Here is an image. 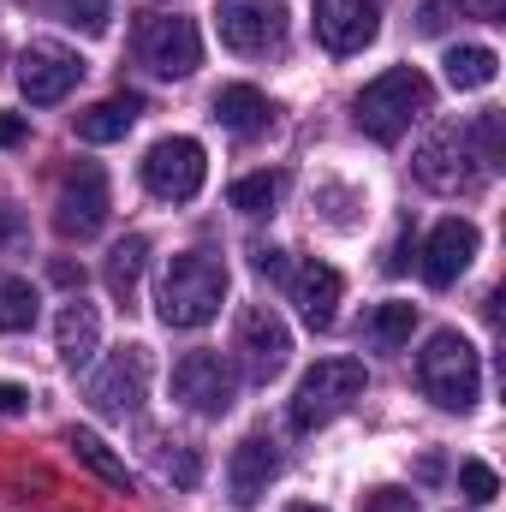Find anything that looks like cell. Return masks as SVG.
I'll use <instances>...</instances> for the list:
<instances>
[{"label": "cell", "mask_w": 506, "mask_h": 512, "mask_svg": "<svg viewBox=\"0 0 506 512\" xmlns=\"http://www.w3.org/2000/svg\"><path fill=\"white\" fill-rule=\"evenodd\" d=\"M411 328H417V304H381L376 316L364 322V334H370V346H381V352H393V346H405V340H411Z\"/></svg>", "instance_id": "obj_25"}, {"label": "cell", "mask_w": 506, "mask_h": 512, "mask_svg": "<svg viewBox=\"0 0 506 512\" xmlns=\"http://www.w3.org/2000/svg\"><path fill=\"white\" fill-rule=\"evenodd\" d=\"M358 393H364V364L358 358H322V364H310L298 393H292V429L334 423Z\"/></svg>", "instance_id": "obj_5"}, {"label": "cell", "mask_w": 506, "mask_h": 512, "mask_svg": "<svg viewBox=\"0 0 506 512\" xmlns=\"http://www.w3.org/2000/svg\"><path fill=\"white\" fill-rule=\"evenodd\" d=\"M417 387L441 405V411H471L477 393H483V364H477V346L453 328L429 334V346L417 352Z\"/></svg>", "instance_id": "obj_3"}, {"label": "cell", "mask_w": 506, "mask_h": 512, "mask_svg": "<svg viewBox=\"0 0 506 512\" xmlns=\"http://www.w3.org/2000/svg\"><path fill=\"white\" fill-rule=\"evenodd\" d=\"M78 78H84V60H78L72 48H60V42H30V48L18 54V90H24L30 108L66 102V96L78 90Z\"/></svg>", "instance_id": "obj_9"}, {"label": "cell", "mask_w": 506, "mask_h": 512, "mask_svg": "<svg viewBox=\"0 0 506 512\" xmlns=\"http://www.w3.org/2000/svg\"><path fill=\"white\" fill-rule=\"evenodd\" d=\"M66 447H72V453H78V459H84V465L102 477V483H114L120 495H131V471L114 459V453H108V441H102V435H90V429H72V435H66Z\"/></svg>", "instance_id": "obj_23"}, {"label": "cell", "mask_w": 506, "mask_h": 512, "mask_svg": "<svg viewBox=\"0 0 506 512\" xmlns=\"http://www.w3.org/2000/svg\"><path fill=\"white\" fill-rule=\"evenodd\" d=\"M137 60L155 78H191L203 60V36L191 18H143L137 24Z\"/></svg>", "instance_id": "obj_8"}, {"label": "cell", "mask_w": 506, "mask_h": 512, "mask_svg": "<svg viewBox=\"0 0 506 512\" xmlns=\"http://www.w3.org/2000/svg\"><path fill=\"white\" fill-rule=\"evenodd\" d=\"M108 209H114L108 203V173L96 161H72L66 179H60V191H54V227L66 239H96L102 221H108Z\"/></svg>", "instance_id": "obj_6"}, {"label": "cell", "mask_w": 506, "mask_h": 512, "mask_svg": "<svg viewBox=\"0 0 506 512\" xmlns=\"http://www.w3.org/2000/svg\"><path fill=\"white\" fill-rule=\"evenodd\" d=\"M280 477V453H274V441H262V435H251V441H239L233 447V459H227V489H233V501L239 507H256L262 501V489Z\"/></svg>", "instance_id": "obj_17"}, {"label": "cell", "mask_w": 506, "mask_h": 512, "mask_svg": "<svg viewBox=\"0 0 506 512\" xmlns=\"http://www.w3.org/2000/svg\"><path fill=\"white\" fill-rule=\"evenodd\" d=\"M256 274H268V280H280V274H286V268H292V262H286V251H274V245H256Z\"/></svg>", "instance_id": "obj_30"}, {"label": "cell", "mask_w": 506, "mask_h": 512, "mask_svg": "<svg viewBox=\"0 0 506 512\" xmlns=\"http://www.w3.org/2000/svg\"><path fill=\"white\" fill-rule=\"evenodd\" d=\"M54 12H60L72 30H84V36H102V30H108V18H114V12H108V0H54Z\"/></svg>", "instance_id": "obj_27"}, {"label": "cell", "mask_w": 506, "mask_h": 512, "mask_svg": "<svg viewBox=\"0 0 506 512\" xmlns=\"http://www.w3.org/2000/svg\"><path fill=\"white\" fill-rule=\"evenodd\" d=\"M280 173H251V179H239L233 191H227V203L239 209V215H268L274 203H280Z\"/></svg>", "instance_id": "obj_26"}, {"label": "cell", "mask_w": 506, "mask_h": 512, "mask_svg": "<svg viewBox=\"0 0 506 512\" xmlns=\"http://www.w3.org/2000/svg\"><path fill=\"white\" fill-rule=\"evenodd\" d=\"M221 298H227V268L203 251H185L167 262L155 310H161L167 328H203V322L221 316Z\"/></svg>", "instance_id": "obj_1"}, {"label": "cell", "mask_w": 506, "mask_h": 512, "mask_svg": "<svg viewBox=\"0 0 506 512\" xmlns=\"http://www.w3.org/2000/svg\"><path fill=\"white\" fill-rule=\"evenodd\" d=\"M459 489H465V501H477V507H489L495 495H501V477L483 465V459H465L459 465Z\"/></svg>", "instance_id": "obj_28"}, {"label": "cell", "mask_w": 506, "mask_h": 512, "mask_svg": "<svg viewBox=\"0 0 506 512\" xmlns=\"http://www.w3.org/2000/svg\"><path fill=\"white\" fill-rule=\"evenodd\" d=\"M167 471H173V477L191 489V483H197V453H179V459H167Z\"/></svg>", "instance_id": "obj_33"}, {"label": "cell", "mask_w": 506, "mask_h": 512, "mask_svg": "<svg viewBox=\"0 0 506 512\" xmlns=\"http://www.w3.org/2000/svg\"><path fill=\"white\" fill-rule=\"evenodd\" d=\"M137 114H143L137 96H108V102H96V108L78 114V137H84V143H120V137L137 126Z\"/></svg>", "instance_id": "obj_19"}, {"label": "cell", "mask_w": 506, "mask_h": 512, "mask_svg": "<svg viewBox=\"0 0 506 512\" xmlns=\"http://www.w3.org/2000/svg\"><path fill=\"white\" fill-rule=\"evenodd\" d=\"M24 328H36V286L0 274V334H24Z\"/></svg>", "instance_id": "obj_24"}, {"label": "cell", "mask_w": 506, "mask_h": 512, "mask_svg": "<svg viewBox=\"0 0 506 512\" xmlns=\"http://www.w3.org/2000/svg\"><path fill=\"white\" fill-rule=\"evenodd\" d=\"M447 84L453 90H483V84H495V72H501V60H495V48H483V42H459V48H447Z\"/></svg>", "instance_id": "obj_21"}, {"label": "cell", "mask_w": 506, "mask_h": 512, "mask_svg": "<svg viewBox=\"0 0 506 512\" xmlns=\"http://www.w3.org/2000/svg\"><path fill=\"white\" fill-rule=\"evenodd\" d=\"M411 173L429 185V191H441V197H459V191H477L495 167L483 161V149H477V137L459 126L435 131L423 149H417V161H411Z\"/></svg>", "instance_id": "obj_4"}, {"label": "cell", "mask_w": 506, "mask_h": 512, "mask_svg": "<svg viewBox=\"0 0 506 512\" xmlns=\"http://www.w3.org/2000/svg\"><path fill=\"white\" fill-rule=\"evenodd\" d=\"M429 102H435L429 78L417 66H393V72H381L376 84H364V96L352 102V114H358V126L370 131L376 143H399L411 131V120L429 114Z\"/></svg>", "instance_id": "obj_2"}, {"label": "cell", "mask_w": 506, "mask_h": 512, "mask_svg": "<svg viewBox=\"0 0 506 512\" xmlns=\"http://www.w3.org/2000/svg\"><path fill=\"white\" fill-rule=\"evenodd\" d=\"M465 6H471L477 18H495V12H501V0H465Z\"/></svg>", "instance_id": "obj_35"}, {"label": "cell", "mask_w": 506, "mask_h": 512, "mask_svg": "<svg viewBox=\"0 0 506 512\" xmlns=\"http://www.w3.org/2000/svg\"><path fill=\"white\" fill-rule=\"evenodd\" d=\"M292 512H322V507H292Z\"/></svg>", "instance_id": "obj_36"}, {"label": "cell", "mask_w": 506, "mask_h": 512, "mask_svg": "<svg viewBox=\"0 0 506 512\" xmlns=\"http://www.w3.org/2000/svg\"><path fill=\"white\" fill-rule=\"evenodd\" d=\"M364 512H417V495H405V489H370Z\"/></svg>", "instance_id": "obj_29"}, {"label": "cell", "mask_w": 506, "mask_h": 512, "mask_svg": "<svg viewBox=\"0 0 506 512\" xmlns=\"http://www.w3.org/2000/svg\"><path fill=\"white\" fill-rule=\"evenodd\" d=\"M143 393H149V352H143V346L114 352V358L90 376V405H96L102 417H131V411L143 405Z\"/></svg>", "instance_id": "obj_12"}, {"label": "cell", "mask_w": 506, "mask_h": 512, "mask_svg": "<svg viewBox=\"0 0 506 512\" xmlns=\"http://www.w3.org/2000/svg\"><path fill=\"white\" fill-rule=\"evenodd\" d=\"M24 405H30V393H24V387L0 382V417H18V411H24Z\"/></svg>", "instance_id": "obj_31"}, {"label": "cell", "mask_w": 506, "mask_h": 512, "mask_svg": "<svg viewBox=\"0 0 506 512\" xmlns=\"http://www.w3.org/2000/svg\"><path fill=\"white\" fill-rule=\"evenodd\" d=\"M18 233H24V221H18V209H12V203H0V245H12Z\"/></svg>", "instance_id": "obj_34"}, {"label": "cell", "mask_w": 506, "mask_h": 512, "mask_svg": "<svg viewBox=\"0 0 506 512\" xmlns=\"http://www.w3.org/2000/svg\"><path fill=\"white\" fill-rule=\"evenodd\" d=\"M24 114H0V149H12V143H24Z\"/></svg>", "instance_id": "obj_32"}, {"label": "cell", "mask_w": 506, "mask_h": 512, "mask_svg": "<svg viewBox=\"0 0 506 512\" xmlns=\"http://www.w3.org/2000/svg\"><path fill=\"white\" fill-rule=\"evenodd\" d=\"M96 340H102V316H96V304L72 298V304L60 310V322H54V352L78 370V364L96 358Z\"/></svg>", "instance_id": "obj_18"}, {"label": "cell", "mask_w": 506, "mask_h": 512, "mask_svg": "<svg viewBox=\"0 0 506 512\" xmlns=\"http://www.w3.org/2000/svg\"><path fill=\"white\" fill-rule=\"evenodd\" d=\"M215 24H221V42L233 54H274L286 42V6L280 0H221Z\"/></svg>", "instance_id": "obj_10"}, {"label": "cell", "mask_w": 506, "mask_h": 512, "mask_svg": "<svg viewBox=\"0 0 506 512\" xmlns=\"http://www.w3.org/2000/svg\"><path fill=\"white\" fill-rule=\"evenodd\" d=\"M203 173H209V161H203V143L197 137H161L143 155V185L161 203H191L203 191Z\"/></svg>", "instance_id": "obj_7"}, {"label": "cell", "mask_w": 506, "mask_h": 512, "mask_svg": "<svg viewBox=\"0 0 506 512\" xmlns=\"http://www.w3.org/2000/svg\"><path fill=\"white\" fill-rule=\"evenodd\" d=\"M233 387H239V376H233V364L221 352H185L173 364V399H185L203 417H221L233 405Z\"/></svg>", "instance_id": "obj_11"}, {"label": "cell", "mask_w": 506, "mask_h": 512, "mask_svg": "<svg viewBox=\"0 0 506 512\" xmlns=\"http://www.w3.org/2000/svg\"><path fill=\"white\" fill-rule=\"evenodd\" d=\"M471 256H477V227L465 221V215H447V221H435V233L423 239V280L429 286H453L465 268H471Z\"/></svg>", "instance_id": "obj_15"}, {"label": "cell", "mask_w": 506, "mask_h": 512, "mask_svg": "<svg viewBox=\"0 0 506 512\" xmlns=\"http://www.w3.org/2000/svg\"><path fill=\"white\" fill-rule=\"evenodd\" d=\"M286 352H292L286 322H280L268 304H251V310L239 316V358H245L251 382H274V376L286 370Z\"/></svg>", "instance_id": "obj_14"}, {"label": "cell", "mask_w": 506, "mask_h": 512, "mask_svg": "<svg viewBox=\"0 0 506 512\" xmlns=\"http://www.w3.org/2000/svg\"><path fill=\"white\" fill-rule=\"evenodd\" d=\"M381 30L376 0H316V42L328 54H364Z\"/></svg>", "instance_id": "obj_13"}, {"label": "cell", "mask_w": 506, "mask_h": 512, "mask_svg": "<svg viewBox=\"0 0 506 512\" xmlns=\"http://www.w3.org/2000/svg\"><path fill=\"white\" fill-rule=\"evenodd\" d=\"M280 286L292 292V304H298V316H304L310 328H334V316H340V274H334L328 262L310 256V262L286 268Z\"/></svg>", "instance_id": "obj_16"}, {"label": "cell", "mask_w": 506, "mask_h": 512, "mask_svg": "<svg viewBox=\"0 0 506 512\" xmlns=\"http://www.w3.org/2000/svg\"><path fill=\"white\" fill-rule=\"evenodd\" d=\"M143 262H149V239L143 233H126L114 251H108V292L114 298H137V280H143Z\"/></svg>", "instance_id": "obj_22"}, {"label": "cell", "mask_w": 506, "mask_h": 512, "mask_svg": "<svg viewBox=\"0 0 506 512\" xmlns=\"http://www.w3.org/2000/svg\"><path fill=\"white\" fill-rule=\"evenodd\" d=\"M268 114H274V108H268V96H262L256 84H227V90L215 96V120H221L227 131H239V137L262 131Z\"/></svg>", "instance_id": "obj_20"}]
</instances>
